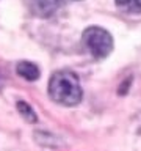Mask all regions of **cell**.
<instances>
[{"label": "cell", "instance_id": "1", "mask_svg": "<svg viewBox=\"0 0 141 151\" xmlns=\"http://www.w3.org/2000/svg\"><path fill=\"white\" fill-rule=\"evenodd\" d=\"M80 80L72 71H56L49 80V96L61 106H75L82 101Z\"/></svg>", "mask_w": 141, "mask_h": 151}, {"label": "cell", "instance_id": "2", "mask_svg": "<svg viewBox=\"0 0 141 151\" xmlns=\"http://www.w3.org/2000/svg\"><path fill=\"white\" fill-rule=\"evenodd\" d=\"M83 42L94 58H105L113 50V38L100 27H88L83 32Z\"/></svg>", "mask_w": 141, "mask_h": 151}, {"label": "cell", "instance_id": "3", "mask_svg": "<svg viewBox=\"0 0 141 151\" xmlns=\"http://www.w3.org/2000/svg\"><path fill=\"white\" fill-rule=\"evenodd\" d=\"M63 0H31L33 13L41 17H49L61 6Z\"/></svg>", "mask_w": 141, "mask_h": 151}, {"label": "cell", "instance_id": "4", "mask_svg": "<svg viewBox=\"0 0 141 151\" xmlns=\"http://www.w3.org/2000/svg\"><path fill=\"white\" fill-rule=\"evenodd\" d=\"M16 71L25 80H36L39 77V68L35 63H31V61H21V63H17Z\"/></svg>", "mask_w": 141, "mask_h": 151}, {"label": "cell", "instance_id": "5", "mask_svg": "<svg viewBox=\"0 0 141 151\" xmlns=\"http://www.w3.org/2000/svg\"><path fill=\"white\" fill-rule=\"evenodd\" d=\"M116 5L125 13L130 14L141 13V0H116Z\"/></svg>", "mask_w": 141, "mask_h": 151}, {"label": "cell", "instance_id": "6", "mask_svg": "<svg viewBox=\"0 0 141 151\" xmlns=\"http://www.w3.org/2000/svg\"><path fill=\"white\" fill-rule=\"evenodd\" d=\"M17 110H19V113L25 118V120L28 121V123H36L38 121V116H36V113H35V110L28 106V104L25 102V101H17Z\"/></svg>", "mask_w": 141, "mask_h": 151}]
</instances>
